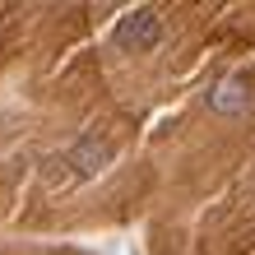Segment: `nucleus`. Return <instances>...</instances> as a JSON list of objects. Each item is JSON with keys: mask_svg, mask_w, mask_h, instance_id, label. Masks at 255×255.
Masks as SVG:
<instances>
[{"mask_svg": "<svg viewBox=\"0 0 255 255\" xmlns=\"http://www.w3.org/2000/svg\"><path fill=\"white\" fill-rule=\"evenodd\" d=\"M158 14L153 9H134V14H126L121 23H116V42L121 47H134V51H148V47H158Z\"/></svg>", "mask_w": 255, "mask_h": 255, "instance_id": "1", "label": "nucleus"}, {"mask_svg": "<svg viewBox=\"0 0 255 255\" xmlns=\"http://www.w3.org/2000/svg\"><path fill=\"white\" fill-rule=\"evenodd\" d=\"M65 162L74 167V176H98V172L112 162V144L98 139V134H88V139H79V144L65 153Z\"/></svg>", "mask_w": 255, "mask_h": 255, "instance_id": "2", "label": "nucleus"}, {"mask_svg": "<svg viewBox=\"0 0 255 255\" xmlns=\"http://www.w3.org/2000/svg\"><path fill=\"white\" fill-rule=\"evenodd\" d=\"M246 88L237 84V79H228V84H218L214 93H209V107L214 112H223V116H237V112H246Z\"/></svg>", "mask_w": 255, "mask_h": 255, "instance_id": "3", "label": "nucleus"}]
</instances>
